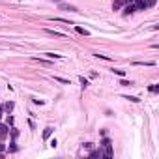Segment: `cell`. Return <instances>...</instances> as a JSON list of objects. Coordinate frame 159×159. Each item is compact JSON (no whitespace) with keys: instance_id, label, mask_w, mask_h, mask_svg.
Segmentation results:
<instances>
[{"instance_id":"6da1fadb","label":"cell","mask_w":159,"mask_h":159,"mask_svg":"<svg viewBox=\"0 0 159 159\" xmlns=\"http://www.w3.org/2000/svg\"><path fill=\"white\" fill-rule=\"evenodd\" d=\"M8 135H10V125L8 124H0V140H4Z\"/></svg>"},{"instance_id":"7a4b0ae2","label":"cell","mask_w":159,"mask_h":159,"mask_svg":"<svg viewBox=\"0 0 159 159\" xmlns=\"http://www.w3.org/2000/svg\"><path fill=\"white\" fill-rule=\"evenodd\" d=\"M58 8H60V10H64V11H79L75 6H71V4H64V2L58 4Z\"/></svg>"},{"instance_id":"3957f363","label":"cell","mask_w":159,"mask_h":159,"mask_svg":"<svg viewBox=\"0 0 159 159\" xmlns=\"http://www.w3.org/2000/svg\"><path fill=\"white\" fill-rule=\"evenodd\" d=\"M124 6H125V11H124L125 15H131L133 11H137V10H135V6H133V2H127V4H124Z\"/></svg>"},{"instance_id":"277c9868","label":"cell","mask_w":159,"mask_h":159,"mask_svg":"<svg viewBox=\"0 0 159 159\" xmlns=\"http://www.w3.org/2000/svg\"><path fill=\"white\" fill-rule=\"evenodd\" d=\"M13 107H15L13 101H8V103H4V105H2V109L6 110V112H11V110H13Z\"/></svg>"},{"instance_id":"5b68a950","label":"cell","mask_w":159,"mask_h":159,"mask_svg":"<svg viewBox=\"0 0 159 159\" xmlns=\"http://www.w3.org/2000/svg\"><path fill=\"white\" fill-rule=\"evenodd\" d=\"M53 131H54V127H51V125H49V127H45V129H43V138L47 140V138L53 135Z\"/></svg>"},{"instance_id":"8992f818","label":"cell","mask_w":159,"mask_h":159,"mask_svg":"<svg viewBox=\"0 0 159 159\" xmlns=\"http://www.w3.org/2000/svg\"><path fill=\"white\" fill-rule=\"evenodd\" d=\"M75 32L81 34V36H90V32L86 30V28H82V26H75Z\"/></svg>"},{"instance_id":"52a82bcc","label":"cell","mask_w":159,"mask_h":159,"mask_svg":"<svg viewBox=\"0 0 159 159\" xmlns=\"http://www.w3.org/2000/svg\"><path fill=\"white\" fill-rule=\"evenodd\" d=\"M54 81L62 82V84H71V82H69V79H64V77H58V75H54Z\"/></svg>"},{"instance_id":"ba28073f","label":"cell","mask_w":159,"mask_h":159,"mask_svg":"<svg viewBox=\"0 0 159 159\" xmlns=\"http://www.w3.org/2000/svg\"><path fill=\"white\" fill-rule=\"evenodd\" d=\"M124 99H127V101H131V103H138V101H140L137 95H124Z\"/></svg>"},{"instance_id":"9c48e42d","label":"cell","mask_w":159,"mask_h":159,"mask_svg":"<svg viewBox=\"0 0 159 159\" xmlns=\"http://www.w3.org/2000/svg\"><path fill=\"white\" fill-rule=\"evenodd\" d=\"M8 152H10V154L17 152V146H15V140H13V138H11V142H10V148H8Z\"/></svg>"},{"instance_id":"30bf717a","label":"cell","mask_w":159,"mask_h":159,"mask_svg":"<svg viewBox=\"0 0 159 159\" xmlns=\"http://www.w3.org/2000/svg\"><path fill=\"white\" fill-rule=\"evenodd\" d=\"M45 32H47V34H51V36H58V38H64L62 32H56V30H49V28H47Z\"/></svg>"},{"instance_id":"8fae6325","label":"cell","mask_w":159,"mask_h":159,"mask_svg":"<svg viewBox=\"0 0 159 159\" xmlns=\"http://www.w3.org/2000/svg\"><path fill=\"white\" fill-rule=\"evenodd\" d=\"M10 133H11V138H13V140H15V138L19 137V131L15 129V127H11V129H10Z\"/></svg>"},{"instance_id":"7c38bea8","label":"cell","mask_w":159,"mask_h":159,"mask_svg":"<svg viewBox=\"0 0 159 159\" xmlns=\"http://www.w3.org/2000/svg\"><path fill=\"white\" fill-rule=\"evenodd\" d=\"M148 90H150L152 94H157V92H159V84H152V86H150Z\"/></svg>"},{"instance_id":"4fadbf2b","label":"cell","mask_w":159,"mask_h":159,"mask_svg":"<svg viewBox=\"0 0 159 159\" xmlns=\"http://www.w3.org/2000/svg\"><path fill=\"white\" fill-rule=\"evenodd\" d=\"M79 81H81V86H82V88H86V86H88V79H84V77H79Z\"/></svg>"},{"instance_id":"5bb4252c","label":"cell","mask_w":159,"mask_h":159,"mask_svg":"<svg viewBox=\"0 0 159 159\" xmlns=\"http://www.w3.org/2000/svg\"><path fill=\"white\" fill-rule=\"evenodd\" d=\"M94 56H95V58H101V60H107V62H110V58L107 56V54H99V53H97V54H94Z\"/></svg>"},{"instance_id":"9a60e30c","label":"cell","mask_w":159,"mask_h":159,"mask_svg":"<svg viewBox=\"0 0 159 159\" xmlns=\"http://www.w3.org/2000/svg\"><path fill=\"white\" fill-rule=\"evenodd\" d=\"M112 73H116L118 77H125V71L124 69H112Z\"/></svg>"},{"instance_id":"2e32d148","label":"cell","mask_w":159,"mask_h":159,"mask_svg":"<svg viewBox=\"0 0 159 159\" xmlns=\"http://www.w3.org/2000/svg\"><path fill=\"white\" fill-rule=\"evenodd\" d=\"M120 84H122V86H133V82H131V81H127V79H122V81H120Z\"/></svg>"},{"instance_id":"e0dca14e","label":"cell","mask_w":159,"mask_h":159,"mask_svg":"<svg viewBox=\"0 0 159 159\" xmlns=\"http://www.w3.org/2000/svg\"><path fill=\"white\" fill-rule=\"evenodd\" d=\"M137 66H156V62H135Z\"/></svg>"},{"instance_id":"ac0fdd59","label":"cell","mask_w":159,"mask_h":159,"mask_svg":"<svg viewBox=\"0 0 159 159\" xmlns=\"http://www.w3.org/2000/svg\"><path fill=\"white\" fill-rule=\"evenodd\" d=\"M47 54V58H62L60 54H54V53H45Z\"/></svg>"},{"instance_id":"d6986e66","label":"cell","mask_w":159,"mask_h":159,"mask_svg":"<svg viewBox=\"0 0 159 159\" xmlns=\"http://www.w3.org/2000/svg\"><path fill=\"white\" fill-rule=\"evenodd\" d=\"M6 124H8V125H13V116H8V118H6Z\"/></svg>"},{"instance_id":"ffe728a7","label":"cell","mask_w":159,"mask_h":159,"mask_svg":"<svg viewBox=\"0 0 159 159\" xmlns=\"http://www.w3.org/2000/svg\"><path fill=\"white\" fill-rule=\"evenodd\" d=\"M92 142H84V144H82V148H86V150H90V148H92Z\"/></svg>"},{"instance_id":"44dd1931","label":"cell","mask_w":159,"mask_h":159,"mask_svg":"<svg viewBox=\"0 0 159 159\" xmlns=\"http://www.w3.org/2000/svg\"><path fill=\"white\" fill-rule=\"evenodd\" d=\"M146 2H148V6L152 8V6H156V2H157V0H146Z\"/></svg>"},{"instance_id":"7402d4cb","label":"cell","mask_w":159,"mask_h":159,"mask_svg":"<svg viewBox=\"0 0 159 159\" xmlns=\"http://www.w3.org/2000/svg\"><path fill=\"white\" fill-rule=\"evenodd\" d=\"M2 152H4V144H2V140H0V156H2Z\"/></svg>"},{"instance_id":"603a6c76","label":"cell","mask_w":159,"mask_h":159,"mask_svg":"<svg viewBox=\"0 0 159 159\" xmlns=\"http://www.w3.org/2000/svg\"><path fill=\"white\" fill-rule=\"evenodd\" d=\"M54 2H64V0H54Z\"/></svg>"}]
</instances>
